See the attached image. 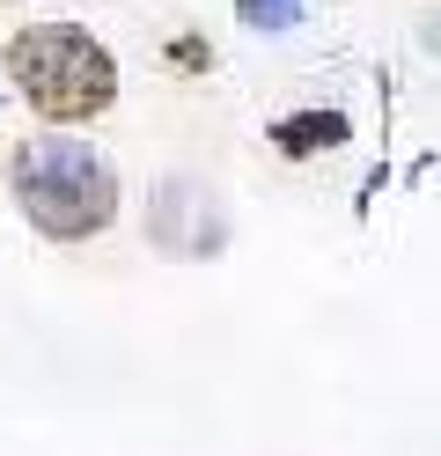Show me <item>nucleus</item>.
Returning <instances> with one entry per match:
<instances>
[{"mask_svg":"<svg viewBox=\"0 0 441 456\" xmlns=\"http://www.w3.org/2000/svg\"><path fill=\"white\" fill-rule=\"evenodd\" d=\"M294 8H302V0H243V15L257 22V30H280V22H294Z\"/></svg>","mask_w":441,"mask_h":456,"instance_id":"20e7f679","label":"nucleus"},{"mask_svg":"<svg viewBox=\"0 0 441 456\" xmlns=\"http://www.w3.org/2000/svg\"><path fill=\"white\" fill-rule=\"evenodd\" d=\"M8 74L29 96V110L45 118H96V110L118 96V67L110 52L74 30V22H45V30H22L8 45Z\"/></svg>","mask_w":441,"mask_h":456,"instance_id":"f257e3e1","label":"nucleus"},{"mask_svg":"<svg viewBox=\"0 0 441 456\" xmlns=\"http://www.w3.org/2000/svg\"><path fill=\"white\" fill-rule=\"evenodd\" d=\"M339 133H346L339 118H287V126H280V140H287V155H309V148H331Z\"/></svg>","mask_w":441,"mask_h":456,"instance_id":"7ed1b4c3","label":"nucleus"},{"mask_svg":"<svg viewBox=\"0 0 441 456\" xmlns=\"http://www.w3.org/2000/svg\"><path fill=\"white\" fill-rule=\"evenodd\" d=\"M15 191L22 214L45 228V236H96L118 207V177L103 169V155H88V140H37L15 162Z\"/></svg>","mask_w":441,"mask_h":456,"instance_id":"f03ea898","label":"nucleus"}]
</instances>
